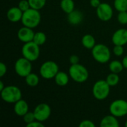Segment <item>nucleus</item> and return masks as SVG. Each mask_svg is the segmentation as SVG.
Instances as JSON below:
<instances>
[{
    "mask_svg": "<svg viewBox=\"0 0 127 127\" xmlns=\"http://www.w3.org/2000/svg\"><path fill=\"white\" fill-rule=\"evenodd\" d=\"M122 63L124 64V68H127V55L125 56L122 60Z\"/></svg>",
    "mask_w": 127,
    "mask_h": 127,
    "instance_id": "nucleus-36",
    "label": "nucleus"
},
{
    "mask_svg": "<svg viewBox=\"0 0 127 127\" xmlns=\"http://www.w3.org/2000/svg\"><path fill=\"white\" fill-rule=\"evenodd\" d=\"M13 109H14V112L16 115H18L19 117H23L28 112L29 106H28V103L25 100L21 99L14 103Z\"/></svg>",
    "mask_w": 127,
    "mask_h": 127,
    "instance_id": "nucleus-15",
    "label": "nucleus"
},
{
    "mask_svg": "<svg viewBox=\"0 0 127 127\" xmlns=\"http://www.w3.org/2000/svg\"><path fill=\"white\" fill-rule=\"evenodd\" d=\"M22 54L25 58L28 59L31 62L35 61L39 58L40 54L39 45L33 41L26 42L22 48Z\"/></svg>",
    "mask_w": 127,
    "mask_h": 127,
    "instance_id": "nucleus-6",
    "label": "nucleus"
},
{
    "mask_svg": "<svg viewBox=\"0 0 127 127\" xmlns=\"http://www.w3.org/2000/svg\"><path fill=\"white\" fill-rule=\"evenodd\" d=\"M15 72L17 75L21 77H25L32 71V65L31 62L24 57L19 58L14 65Z\"/></svg>",
    "mask_w": 127,
    "mask_h": 127,
    "instance_id": "nucleus-8",
    "label": "nucleus"
},
{
    "mask_svg": "<svg viewBox=\"0 0 127 127\" xmlns=\"http://www.w3.org/2000/svg\"><path fill=\"white\" fill-rule=\"evenodd\" d=\"M92 55L97 63L104 64L109 61L111 58V51L106 45L96 44L92 49Z\"/></svg>",
    "mask_w": 127,
    "mask_h": 127,
    "instance_id": "nucleus-3",
    "label": "nucleus"
},
{
    "mask_svg": "<svg viewBox=\"0 0 127 127\" xmlns=\"http://www.w3.org/2000/svg\"><path fill=\"white\" fill-rule=\"evenodd\" d=\"M106 82L108 83V84L112 87V86H115L118 84L119 81H120V77L118 74L116 73H111L109 74L106 79Z\"/></svg>",
    "mask_w": 127,
    "mask_h": 127,
    "instance_id": "nucleus-24",
    "label": "nucleus"
},
{
    "mask_svg": "<svg viewBox=\"0 0 127 127\" xmlns=\"http://www.w3.org/2000/svg\"><path fill=\"white\" fill-rule=\"evenodd\" d=\"M18 7L23 12H25V11H26V10H28V9L31 8V6H30L28 0H20V1L19 2Z\"/></svg>",
    "mask_w": 127,
    "mask_h": 127,
    "instance_id": "nucleus-29",
    "label": "nucleus"
},
{
    "mask_svg": "<svg viewBox=\"0 0 127 127\" xmlns=\"http://www.w3.org/2000/svg\"><path fill=\"white\" fill-rule=\"evenodd\" d=\"M46 39H47V37H46L45 33H43V32L39 31V32L35 33L33 41L35 43H36L38 45L41 46V45H44L45 43Z\"/></svg>",
    "mask_w": 127,
    "mask_h": 127,
    "instance_id": "nucleus-23",
    "label": "nucleus"
},
{
    "mask_svg": "<svg viewBox=\"0 0 127 127\" xmlns=\"http://www.w3.org/2000/svg\"><path fill=\"white\" fill-rule=\"evenodd\" d=\"M55 83L59 86H65L68 83L69 77L68 75L64 71H60L56 74L54 77Z\"/></svg>",
    "mask_w": 127,
    "mask_h": 127,
    "instance_id": "nucleus-18",
    "label": "nucleus"
},
{
    "mask_svg": "<svg viewBox=\"0 0 127 127\" xmlns=\"http://www.w3.org/2000/svg\"><path fill=\"white\" fill-rule=\"evenodd\" d=\"M125 127H127V121H126V123H125Z\"/></svg>",
    "mask_w": 127,
    "mask_h": 127,
    "instance_id": "nucleus-38",
    "label": "nucleus"
},
{
    "mask_svg": "<svg viewBox=\"0 0 127 127\" xmlns=\"http://www.w3.org/2000/svg\"><path fill=\"white\" fill-rule=\"evenodd\" d=\"M109 112L117 118L127 115V101L122 99L114 100L109 106Z\"/></svg>",
    "mask_w": 127,
    "mask_h": 127,
    "instance_id": "nucleus-9",
    "label": "nucleus"
},
{
    "mask_svg": "<svg viewBox=\"0 0 127 127\" xmlns=\"http://www.w3.org/2000/svg\"><path fill=\"white\" fill-rule=\"evenodd\" d=\"M74 2L73 0H61L60 7L62 10L67 14L74 10Z\"/></svg>",
    "mask_w": 127,
    "mask_h": 127,
    "instance_id": "nucleus-20",
    "label": "nucleus"
},
{
    "mask_svg": "<svg viewBox=\"0 0 127 127\" xmlns=\"http://www.w3.org/2000/svg\"><path fill=\"white\" fill-rule=\"evenodd\" d=\"M33 113L36 121L44 122L49 118L51 113V109L47 103H39L35 107Z\"/></svg>",
    "mask_w": 127,
    "mask_h": 127,
    "instance_id": "nucleus-10",
    "label": "nucleus"
},
{
    "mask_svg": "<svg viewBox=\"0 0 127 127\" xmlns=\"http://www.w3.org/2000/svg\"><path fill=\"white\" fill-rule=\"evenodd\" d=\"M27 127H44V124L42 122L35 120L33 122L27 124Z\"/></svg>",
    "mask_w": 127,
    "mask_h": 127,
    "instance_id": "nucleus-32",
    "label": "nucleus"
},
{
    "mask_svg": "<svg viewBox=\"0 0 127 127\" xmlns=\"http://www.w3.org/2000/svg\"><path fill=\"white\" fill-rule=\"evenodd\" d=\"M97 17L103 22L109 21L113 16V9L108 3H101L100 6L96 8Z\"/></svg>",
    "mask_w": 127,
    "mask_h": 127,
    "instance_id": "nucleus-11",
    "label": "nucleus"
},
{
    "mask_svg": "<svg viewBox=\"0 0 127 127\" xmlns=\"http://www.w3.org/2000/svg\"><path fill=\"white\" fill-rule=\"evenodd\" d=\"M81 42L83 47H85L87 49H92L95 45H96V41L95 37L91 35V34H86L83 36L81 39Z\"/></svg>",
    "mask_w": 127,
    "mask_h": 127,
    "instance_id": "nucleus-19",
    "label": "nucleus"
},
{
    "mask_svg": "<svg viewBox=\"0 0 127 127\" xmlns=\"http://www.w3.org/2000/svg\"><path fill=\"white\" fill-rule=\"evenodd\" d=\"M34 34L35 33L33 31L32 28L26 26H23L17 32V36L19 39L24 43L33 41Z\"/></svg>",
    "mask_w": 127,
    "mask_h": 127,
    "instance_id": "nucleus-12",
    "label": "nucleus"
},
{
    "mask_svg": "<svg viewBox=\"0 0 127 127\" xmlns=\"http://www.w3.org/2000/svg\"><path fill=\"white\" fill-rule=\"evenodd\" d=\"M113 53L115 56L117 57H121L124 54V46L123 45H115V47L113 48Z\"/></svg>",
    "mask_w": 127,
    "mask_h": 127,
    "instance_id": "nucleus-30",
    "label": "nucleus"
},
{
    "mask_svg": "<svg viewBox=\"0 0 127 127\" xmlns=\"http://www.w3.org/2000/svg\"><path fill=\"white\" fill-rule=\"evenodd\" d=\"M110 86L106 80H99L93 86L92 94L95 99L103 100L106 99L110 93Z\"/></svg>",
    "mask_w": 127,
    "mask_h": 127,
    "instance_id": "nucleus-5",
    "label": "nucleus"
},
{
    "mask_svg": "<svg viewBox=\"0 0 127 127\" xmlns=\"http://www.w3.org/2000/svg\"><path fill=\"white\" fill-rule=\"evenodd\" d=\"M118 20L121 25L127 24V11H121L118 15Z\"/></svg>",
    "mask_w": 127,
    "mask_h": 127,
    "instance_id": "nucleus-28",
    "label": "nucleus"
},
{
    "mask_svg": "<svg viewBox=\"0 0 127 127\" xmlns=\"http://www.w3.org/2000/svg\"><path fill=\"white\" fill-rule=\"evenodd\" d=\"M23 11L19 7H10L7 13V17L11 22H17L22 20Z\"/></svg>",
    "mask_w": 127,
    "mask_h": 127,
    "instance_id": "nucleus-14",
    "label": "nucleus"
},
{
    "mask_svg": "<svg viewBox=\"0 0 127 127\" xmlns=\"http://www.w3.org/2000/svg\"><path fill=\"white\" fill-rule=\"evenodd\" d=\"M36 120V118H35V115H34V113L33 112H28L24 116H23V121L26 124H28L31 122H33V121Z\"/></svg>",
    "mask_w": 127,
    "mask_h": 127,
    "instance_id": "nucleus-27",
    "label": "nucleus"
},
{
    "mask_svg": "<svg viewBox=\"0 0 127 127\" xmlns=\"http://www.w3.org/2000/svg\"><path fill=\"white\" fill-rule=\"evenodd\" d=\"M112 40L114 45H125L127 43V29L121 28L117 30L113 33Z\"/></svg>",
    "mask_w": 127,
    "mask_h": 127,
    "instance_id": "nucleus-13",
    "label": "nucleus"
},
{
    "mask_svg": "<svg viewBox=\"0 0 127 127\" xmlns=\"http://www.w3.org/2000/svg\"><path fill=\"white\" fill-rule=\"evenodd\" d=\"M4 88H5V86H4V85L3 83V82L2 81H0V91L1 92Z\"/></svg>",
    "mask_w": 127,
    "mask_h": 127,
    "instance_id": "nucleus-37",
    "label": "nucleus"
},
{
    "mask_svg": "<svg viewBox=\"0 0 127 127\" xmlns=\"http://www.w3.org/2000/svg\"><path fill=\"white\" fill-rule=\"evenodd\" d=\"M7 72V66L4 63H0V77H2Z\"/></svg>",
    "mask_w": 127,
    "mask_h": 127,
    "instance_id": "nucleus-33",
    "label": "nucleus"
},
{
    "mask_svg": "<svg viewBox=\"0 0 127 127\" xmlns=\"http://www.w3.org/2000/svg\"><path fill=\"white\" fill-rule=\"evenodd\" d=\"M21 22L24 26L32 29L37 27L41 22V14L39 10L31 7L28 10L23 12Z\"/></svg>",
    "mask_w": 127,
    "mask_h": 127,
    "instance_id": "nucleus-1",
    "label": "nucleus"
},
{
    "mask_svg": "<svg viewBox=\"0 0 127 127\" xmlns=\"http://www.w3.org/2000/svg\"><path fill=\"white\" fill-rule=\"evenodd\" d=\"M68 21L71 25H77L82 22L83 19V13L80 10H74L72 12L69 13L68 14Z\"/></svg>",
    "mask_w": 127,
    "mask_h": 127,
    "instance_id": "nucleus-16",
    "label": "nucleus"
},
{
    "mask_svg": "<svg viewBox=\"0 0 127 127\" xmlns=\"http://www.w3.org/2000/svg\"><path fill=\"white\" fill-rule=\"evenodd\" d=\"M59 72V66L57 63L54 61H45L42 64L39 68V74L44 79L50 80L54 78L56 74Z\"/></svg>",
    "mask_w": 127,
    "mask_h": 127,
    "instance_id": "nucleus-7",
    "label": "nucleus"
},
{
    "mask_svg": "<svg viewBox=\"0 0 127 127\" xmlns=\"http://www.w3.org/2000/svg\"><path fill=\"white\" fill-rule=\"evenodd\" d=\"M101 4L100 0H90V4L92 7H95V8H97L100 4Z\"/></svg>",
    "mask_w": 127,
    "mask_h": 127,
    "instance_id": "nucleus-35",
    "label": "nucleus"
},
{
    "mask_svg": "<svg viewBox=\"0 0 127 127\" xmlns=\"http://www.w3.org/2000/svg\"><path fill=\"white\" fill-rule=\"evenodd\" d=\"M80 127H95V124L89 120H84L83 121L80 122V124H79Z\"/></svg>",
    "mask_w": 127,
    "mask_h": 127,
    "instance_id": "nucleus-31",
    "label": "nucleus"
},
{
    "mask_svg": "<svg viewBox=\"0 0 127 127\" xmlns=\"http://www.w3.org/2000/svg\"><path fill=\"white\" fill-rule=\"evenodd\" d=\"M100 127H118L119 122L117 119V117L110 115L105 116L100 121Z\"/></svg>",
    "mask_w": 127,
    "mask_h": 127,
    "instance_id": "nucleus-17",
    "label": "nucleus"
},
{
    "mask_svg": "<svg viewBox=\"0 0 127 127\" xmlns=\"http://www.w3.org/2000/svg\"><path fill=\"white\" fill-rule=\"evenodd\" d=\"M1 99L8 103H15L22 99V92L16 86H7L1 92Z\"/></svg>",
    "mask_w": 127,
    "mask_h": 127,
    "instance_id": "nucleus-4",
    "label": "nucleus"
},
{
    "mask_svg": "<svg viewBox=\"0 0 127 127\" xmlns=\"http://www.w3.org/2000/svg\"><path fill=\"white\" fill-rule=\"evenodd\" d=\"M68 74L74 82L79 83L86 82L89 77L88 69L80 63L71 65L69 68Z\"/></svg>",
    "mask_w": 127,
    "mask_h": 127,
    "instance_id": "nucleus-2",
    "label": "nucleus"
},
{
    "mask_svg": "<svg viewBox=\"0 0 127 127\" xmlns=\"http://www.w3.org/2000/svg\"><path fill=\"white\" fill-rule=\"evenodd\" d=\"M109 70L111 71V72L119 74L124 70V64L122 62H121L119 60H113L109 63Z\"/></svg>",
    "mask_w": 127,
    "mask_h": 127,
    "instance_id": "nucleus-21",
    "label": "nucleus"
},
{
    "mask_svg": "<svg viewBox=\"0 0 127 127\" xmlns=\"http://www.w3.org/2000/svg\"><path fill=\"white\" fill-rule=\"evenodd\" d=\"M69 62L71 65L79 63V57L77 55H71L69 58Z\"/></svg>",
    "mask_w": 127,
    "mask_h": 127,
    "instance_id": "nucleus-34",
    "label": "nucleus"
},
{
    "mask_svg": "<svg viewBox=\"0 0 127 127\" xmlns=\"http://www.w3.org/2000/svg\"><path fill=\"white\" fill-rule=\"evenodd\" d=\"M114 7L118 11H127V0H115Z\"/></svg>",
    "mask_w": 127,
    "mask_h": 127,
    "instance_id": "nucleus-26",
    "label": "nucleus"
},
{
    "mask_svg": "<svg viewBox=\"0 0 127 127\" xmlns=\"http://www.w3.org/2000/svg\"><path fill=\"white\" fill-rule=\"evenodd\" d=\"M25 83L30 87H35L39 84V77L33 73H30L25 77Z\"/></svg>",
    "mask_w": 127,
    "mask_h": 127,
    "instance_id": "nucleus-22",
    "label": "nucleus"
},
{
    "mask_svg": "<svg viewBox=\"0 0 127 127\" xmlns=\"http://www.w3.org/2000/svg\"><path fill=\"white\" fill-rule=\"evenodd\" d=\"M28 1L31 8L38 10L43 8L46 4V0H28Z\"/></svg>",
    "mask_w": 127,
    "mask_h": 127,
    "instance_id": "nucleus-25",
    "label": "nucleus"
}]
</instances>
